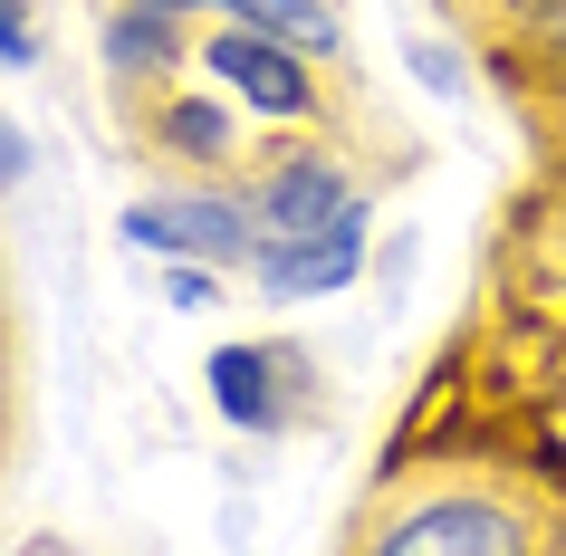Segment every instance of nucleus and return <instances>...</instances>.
<instances>
[{
    "label": "nucleus",
    "mask_w": 566,
    "mask_h": 556,
    "mask_svg": "<svg viewBox=\"0 0 566 556\" xmlns=\"http://www.w3.org/2000/svg\"><path fill=\"white\" fill-rule=\"evenodd\" d=\"M365 556H547V518L500 490H432L413 508H394Z\"/></svg>",
    "instance_id": "nucleus-1"
},
{
    "label": "nucleus",
    "mask_w": 566,
    "mask_h": 556,
    "mask_svg": "<svg viewBox=\"0 0 566 556\" xmlns=\"http://www.w3.org/2000/svg\"><path fill=\"white\" fill-rule=\"evenodd\" d=\"M125 240L135 250H164V260L231 269V260H260V211L231 202V192H164V202L125 211Z\"/></svg>",
    "instance_id": "nucleus-2"
},
{
    "label": "nucleus",
    "mask_w": 566,
    "mask_h": 556,
    "mask_svg": "<svg viewBox=\"0 0 566 556\" xmlns=\"http://www.w3.org/2000/svg\"><path fill=\"white\" fill-rule=\"evenodd\" d=\"M202 67H211V77H231V96H250L260 116H307V106H317L307 49H289V39H260V30H211Z\"/></svg>",
    "instance_id": "nucleus-3"
},
{
    "label": "nucleus",
    "mask_w": 566,
    "mask_h": 556,
    "mask_svg": "<svg viewBox=\"0 0 566 556\" xmlns=\"http://www.w3.org/2000/svg\"><path fill=\"white\" fill-rule=\"evenodd\" d=\"M260 240H298V231H327V221H346V211H365L356 202V182L336 174L327 154H289L279 174L260 182Z\"/></svg>",
    "instance_id": "nucleus-4"
},
{
    "label": "nucleus",
    "mask_w": 566,
    "mask_h": 556,
    "mask_svg": "<svg viewBox=\"0 0 566 556\" xmlns=\"http://www.w3.org/2000/svg\"><path fill=\"white\" fill-rule=\"evenodd\" d=\"M269 279V297H317V289H346L365 269V211H346V221H327V231H298V240H260V260H250Z\"/></svg>",
    "instance_id": "nucleus-5"
},
{
    "label": "nucleus",
    "mask_w": 566,
    "mask_h": 556,
    "mask_svg": "<svg viewBox=\"0 0 566 556\" xmlns=\"http://www.w3.org/2000/svg\"><path fill=\"white\" fill-rule=\"evenodd\" d=\"M154 10H221L231 30L289 39V49H307V59H327V49H336V20H327V0H154Z\"/></svg>",
    "instance_id": "nucleus-6"
},
{
    "label": "nucleus",
    "mask_w": 566,
    "mask_h": 556,
    "mask_svg": "<svg viewBox=\"0 0 566 556\" xmlns=\"http://www.w3.org/2000/svg\"><path fill=\"white\" fill-rule=\"evenodd\" d=\"M211 403L240 432H279V355L269 346H221L211 355Z\"/></svg>",
    "instance_id": "nucleus-7"
},
{
    "label": "nucleus",
    "mask_w": 566,
    "mask_h": 556,
    "mask_svg": "<svg viewBox=\"0 0 566 556\" xmlns=\"http://www.w3.org/2000/svg\"><path fill=\"white\" fill-rule=\"evenodd\" d=\"M106 67H116V77H154V67H174V10H154V0L116 10V20H106Z\"/></svg>",
    "instance_id": "nucleus-8"
},
{
    "label": "nucleus",
    "mask_w": 566,
    "mask_h": 556,
    "mask_svg": "<svg viewBox=\"0 0 566 556\" xmlns=\"http://www.w3.org/2000/svg\"><path fill=\"white\" fill-rule=\"evenodd\" d=\"M154 135L174 154H192V164H211V154H231V125H221V106H202V96H174L164 116H154Z\"/></svg>",
    "instance_id": "nucleus-9"
},
{
    "label": "nucleus",
    "mask_w": 566,
    "mask_h": 556,
    "mask_svg": "<svg viewBox=\"0 0 566 556\" xmlns=\"http://www.w3.org/2000/svg\"><path fill=\"white\" fill-rule=\"evenodd\" d=\"M500 10L537 39V49H557V59H566V0H500Z\"/></svg>",
    "instance_id": "nucleus-10"
},
{
    "label": "nucleus",
    "mask_w": 566,
    "mask_h": 556,
    "mask_svg": "<svg viewBox=\"0 0 566 556\" xmlns=\"http://www.w3.org/2000/svg\"><path fill=\"white\" fill-rule=\"evenodd\" d=\"M30 20H20V0H0V67H30Z\"/></svg>",
    "instance_id": "nucleus-11"
},
{
    "label": "nucleus",
    "mask_w": 566,
    "mask_h": 556,
    "mask_svg": "<svg viewBox=\"0 0 566 556\" xmlns=\"http://www.w3.org/2000/svg\"><path fill=\"white\" fill-rule=\"evenodd\" d=\"M10 182H30V135L0 116V192H10Z\"/></svg>",
    "instance_id": "nucleus-12"
},
{
    "label": "nucleus",
    "mask_w": 566,
    "mask_h": 556,
    "mask_svg": "<svg viewBox=\"0 0 566 556\" xmlns=\"http://www.w3.org/2000/svg\"><path fill=\"white\" fill-rule=\"evenodd\" d=\"M174 307H211V269H192V260L174 269Z\"/></svg>",
    "instance_id": "nucleus-13"
}]
</instances>
